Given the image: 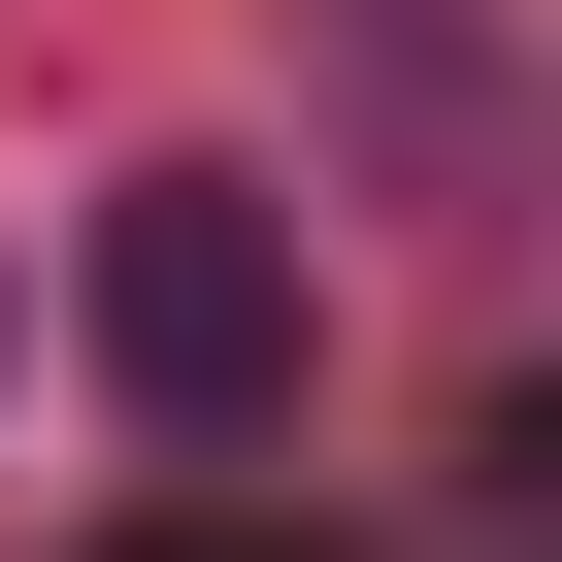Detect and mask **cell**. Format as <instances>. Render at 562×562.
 <instances>
[{
	"instance_id": "cell-1",
	"label": "cell",
	"mask_w": 562,
	"mask_h": 562,
	"mask_svg": "<svg viewBox=\"0 0 562 562\" xmlns=\"http://www.w3.org/2000/svg\"><path fill=\"white\" fill-rule=\"evenodd\" d=\"M67 331H100V397L166 463H265V430H299V199H265V166H133L100 265H67Z\"/></svg>"
},
{
	"instance_id": "cell-2",
	"label": "cell",
	"mask_w": 562,
	"mask_h": 562,
	"mask_svg": "<svg viewBox=\"0 0 562 562\" xmlns=\"http://www.w3.org/2000/svg\"><path fill=\"white\" fill-rule=\"evenodd\" d=\"M100 562H265V529H100Z\"/></svg>"
}]
</instances>
